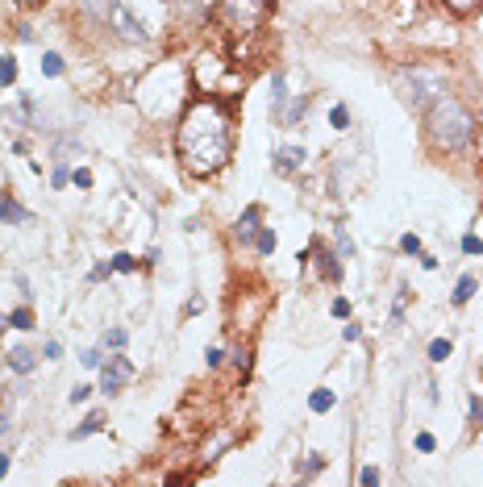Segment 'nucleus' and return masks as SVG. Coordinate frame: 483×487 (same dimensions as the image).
Segmentation results:
<instances>
[{
  "label": "nucleus",
  "mask_w": 483,
  "mask_h": 487,
  "mask_svg": "<svg viewBox=\"0 0 483 487\" xmlns=\"http://www.w3.org/2000/svg\"><path fill=\"white\" fill-rule=\"evenodd\" d=\"M175 150L192 175L221 171L234 154V113L213 96L188 104V113L179 117V129H175Z\"/></svg>",
  "instance_id": "1"
},
{
  "label": "nucleus",
  "mask_w": 483,
  "mask_h": 487,
  "mask_svg": "<svg viewBox=\"0 0 483 487\" xmlns=\"http://www.w3.org/2000/svg\"><path fill=\"white\" fill-rule=\"evenodd\" d=\"M425 129H429V142H434V146H442V150H463V146L475 138V117H471L455 96H438V100L429 104Z\"/></svg>",
  "instance_id": "2"
},
{
  "label": "nucleus",
  "mask_w": 483,
  "mask_h": 487,
  "mask_svg": "<svg viewBox=\"0 0 483 487\" xmlns=\"http://www.w3.org/2000/svg\"><path fill=\"white\" fill-rule=\"evenodd\" d=\"M267 13H271V0H217V25L234 38L259 33Z\"/></svg>",
  "instance_id": "3"
},
{
  "label": "nucleus",
  "mask_w": 483,
  "mask_h": 487,
  "mask_svg": "<svg viewBox=\"0 0 483 487\" xmlns=\"http://www.w3.org/2000/svg\"><path fill=\"white\" fill-rule=\"evenodd\" d=\"M400 79H404V100L409 104H434L438 96H442V79L434 75V71H425V67H409V71H400Z\"/></svg>",
  "instance_id": "4"
},
{
  "label": "nucleus",
  "mask_w": 483,
  "mask_h": 487,
  "mask_svg": "<svg viewBox=\"0 0 483 487\" xmlns=\"http://www.w3.org/2000/svg\"><path fill=\"white\" fill-rule=\"evenodd\" d=\"M129 379H133V367H129V358H121V354H117V358H108V367L100 371V392H108V396H113V392H121Z\"/></svg>",
  "instance_id": "5"
},
{
  "label": "nucleus",
  "mask_w": 483,
  "mask_h": 487,
  "mask_svg": "<svg viewBox=\"0 0 483 487\" xmlns=\"http://www.w3.org/2000/svg\"><path fill=\"white\" fill-rule=\"evenodd\" d=\"M304 158H309V154H304L300 146H284V150L275 154V171H279V175H292V171H300Z\"/></svg>",
  "instance_id": "6"
},
{
  "label": "nucleus",
  "mask_w": 483,
  "mask_h": 487,
  "mask_svg": "<svg viewBox=\"0 0 483 487\" xmlns=\"http://www.w3.org/2000/svg\"><path fill=\"white\" fill-rule=\"evenodd\" d=\"M0 221L4 225H29V208H21L13 196H0Z\"/></svg>",
  "instance_id": "7"
},
{
  "label": "nucleus",
  "mask_w": 483,
  "mask_h": 487,
  "mask_svg": "<svg viewBox=\"0 0 483 487\" xmlns=\"http://www.w3.org/2000/svg\"><path fill=\"white\" fill-rule=\"evenodd\" d=\"M271 113L284 125V113H288V79L284 75H275V83H271Z\"/></svg>",
  "instance_id": "8"
},
{
  "label": "nucleus",
  "mask_w": 483,
  "mask_h": 487,
  "mask_svg": "<svg viewBox=\"0 0 483 487\" xmlns=\"http://www.w3.org/2000/svg\"><path fill=\"white\" fill-rule=\"evenodd\" d=\"M113 21H117V33H121V38H129V42H142V38H146V29H138V25H133V17H129L121 4H117Z\"/></svg>",
  "instance_id": "9"
},
{
  "label": "nucleus",
  "mask_w": 483,
  "mask_h": 487,
  "mask_svg": "<svg viewBox=\"0 0 483 487\" xmlns=\"http://www.w3.org/2000/svg\"><path fill=\"white\" fill-rule=\"evenodd\" d=\"M8 367H13L17 375H29V371H33V350H29V346H13V350H8Z\"/></svg>",
  "instance_id": "10"
},
{
  "label": "nucleus",
  "mask_w": 483,
  "mask_h": 487,
  "mask_svg": "<svg viewBox=\"0 0 483 487\" xmlns=\"http://www.w3.org/2000/svg\"><path fill=\"white\" fill-rule=\"evenodd\" d=\"M259 217H263V208L259 204H250L246 213H242V221H238V238L246 242V238H254V229H259Z\"/></svg>",
  "instance_id": "11"
},
{
  "label": "nucleus",
  "mask_w": 483,
  "mask_h": 487,
  "mask_svg": "<svg viewBox=\"0 0 483 487\" xmlns=\"http://www.w3.org/2000/svg\"><path fill=\"white\" fill-rule=\"evenodd\" d=\"M313 254H317V267H321V275H325V279H342V267H338V258H334L329 250L313 246Z\"/></svg>",
  "instance_id": "12"
},
{
  "label": "nucleus",
  "mask_w": 483,
  "mask_h": 487,
  "mask_svg": "<svg viewBox=\"0 0 483 487\" xmlns=\"http://www.w3.org/2000/svg\"><path fill=\"white\" fill-rule=\"evenodd\" d=\"M79 8L96 21H108V13H117V0H79Z\"/></svg>",
  "instance_id": "13"
},
{
  "label": "nucleus",
  "mask_w": 483,
  "mask_h": 487,
  "mask_svg": "<svg viewBox=\"0 0 483 487\" xmlns=\"http://www.w3.org/2000/svg\"><path fill=\"white\" fill-rule=\"evenodd\" d=\"M309 408H313V413H329V408H334V392H329V388H317V392L309 396Z\"/></svg>",
  "instance_id": "14"
},
{
  "label": "nucleus",
  "mask_w": 483,
  "mask_h": 487,
  "mask_svg": "<svg viewBox=\"0 0 483 487\" xmlns=\"http://www.w3.org/2000/svg\"><path fill=\"white\" fill-rule=\"evenodd\" d=\"M471 296H475V279H471V275H463V279H459V288H455V304H467Z\"/></svg>",
  "instance_id": "15"
},
{
  "label": "nucleus",
  "mask_w": 483,
  "mask_h": 487,
  "mask_svg": "<svg viewBox=\"0 0 483 487\" xmlns=\"http://www.w3.org/2000/svg\"><path fill=\"white\" fill-rule=\"evenodd\" d=\"M13 79H17V58L4 54V58H0V88H8Z\"/></svg>",
  "instance_id": "16"
},
{
  "label": "nucleus",
  "mask_w": 483,
  "mask_h": 487,
  "mask_svg": "<svg viewBox=\"0 0 483 487\" xmlns=\"http://www.w3.org/2000/svg\"><path fill=\"white\" fill-rule=\"evenodd\" d=\"M329 125H334V129H346V125H350V108H346V104H334V108H329Z\"/></svg>",
  "instance_id": "17"
},
{
  "label": "nucleus",
  "mask_w": 483,
  "mask_h": 487,
  "mask_svg": "<svg viewBox=\"0 0 483 487\" xmlns=\"http://www.w3.org/2000/svg\"><path fill=\"white\" fill-rule=\"evenodd\" d=\"M8 325L13 329H33V313L29 308H17V313H8Z\"/></svg>",
  "instance_id": "18"
},
{
  "label": "nucleus",
  "mask_w": 483,
  "mask_h": 487,
  "mask_svg": "<svg viewBox=\"0 0 483 487\" xmlns=\"http://www.w3.org/2000/svg\"><path fill=\"white\" fill-rule=\"evenodd\" d=\"M96 429H104V417H100V413H92V417H88V421H83V425H79L71 438H88V434H96Z\"/></svg>",
  "instance_id": "19"
},
{
  "label": "nucleus",
  "mask_w": 483,
  "mask_h": 487,
  "mask_svg": "<svg viewBox=\"0 0 483 487\" xmlns=\"http://www.w3.org/2000/svg\"><path fill=\"white\" fill-rule=\"evenodd\" d=\"M450 350H455V346H450L446 338H438V342L429 346V358H434V363H446V358H450Z\"/></svg>",
  "instance_id": "20"
},
{
  "label": "nucleus",
  "mask_w": 483,
  "mask_h": 487,
  "mask_svg": "<svg viewBox=\"0 0 483 487\" xmlns=\"http://www.w3.org/2000/svg\"><path fill=\"white\" fill-rule=\"evenodd\" d=\"M42 71H46V75H63V58H58L54 50H50V54H42Z\"/></svg>",
  "instance_id": "21"
},
{
  "label": "nucleus",
  "mask_w": 483,
  "mask_h": 487,
  "mask_svg": "<svg viewBox=\"0 0 483 487\" xmlns=\"http://www.w3.org/2000/svg\"><path fill=\"white\" fill-rule=\"evenodd\" d=\"M400 250H404V254H421V238H417V233H404V238H400Z\"/></svg>",
  "instance_id": "22"
},
{
  "label": "nucleus",
  "mask_w": 483,
  "mask_h": 487,
  "mask_svg": "<svg viewBox=\"0 0 483 487\" xmlns=\"http://www.w3.org/2000/svg\"><path fill=\"white\" fill-rule=\"evenodd\" d=\"M113 267H117V271H133L138 258H133V254H113Z\"/></svg>",
  "instance_id": "23"
},
{
  "label": "nucleus",
  "mask_w": 483,
  "mask_h": 487,
  "mask_svg": "<svg viewBox=\"0 0 483 487\" xmlns=\"http://www.w3.org/2000/svg\"><path fill=\"white\" fill-rule=\"evenodd\" d=\"M104 346L121 350V346H125V329H108V333H104Z\"/></svg>",
  "instance_id": "24"
},
{
  "label": "nucleus",
  "mask_w": 483,
  "mask_h": 487,
  "mask_svg": "<svg viewBox=\"0 0 483 487\" xmlns=\"http://www.w3.org/2000/svg\"><path fill=\"white\" fill-rule=\"evenodd\" d=\"M446 4H450L455 13H475V8H480L483 0H446Z\"/></svg>",
  "instance_id": "25"
},
{
  "label": "nucleus",
  "mask_w": 483,
  "mask_h": 487,
  "mask_svg": "<svg viewBox=\"0 0 483 487\" xmlns=\"http://www.w3.org/2000/svg\"><path fill=\"white\" fill-rule=\"evenodd\" d=\"M463 250H467V254H483V238L467 233V238H463Z\"/></svg>",
  "instance_id": "26"
},
{
  "label": "nucleus",
  "mask_w": 483,
  "mask_h": 487,
  "mask_svg": "<svg viewBox=\"0 0 483 487\" xmlns=\"http://www.w3.org/2000/svg\"><path fill=\"white\" fill-rule=\"evenodd\" d=\"M259 250H263V254H271V250H275V233H271V229H263V233H259Z\"/></svg>",
  "instance_id": "27"
},
{
  "label": "nucleus",
  "mask_w": 483,
  "mask_h": 487,
  "mask_svg": "<svg viewBox=\"0 0 483 487\" xmlns=\"http://www.w3.org/2000/svg\"><path fill=\"white\" fill-rule=\"evenodd\" d=\"M338 250H342V258H350L354 254V246H350V238H346V229L338 225Z\"/></svg>",
  "instance_id": "28"
},
{
  "label": "nucleus",
  "mask_w": 483,
  "mask_h": 487,
  "mask_svg": "<svg viewBox=\"0 0 483 487\" xmlns=\"http://www.w3.org/2000/svg\"><path fill=\"white\" fill-rule=\"evenodd\" d=\"M434 446H438L434 434H417V450H421V454H434Z\"/></svg>",
  "instance_id": "29"
},
{
  "label": "nucleus",
  "mask_w": 483,
  "mask_h": 487,
  "mask_svg": "<svg viewBox=\"0 0 483 487\" xmlns=\"http://www.w3.org/2000/svg\"><path fill=\"white\" fill-rule=\"evenodd\" d=\"M309 459H313V463H304V467H300V475H317V471L325 467V463H321V454H309Z\"/></svg>",
  "instance_id": "30"
},
{
  "label": "nucleus",
  "mask_w": 483,
  "mask_h": 487,
  "mask_svg": "<svg viewBox=\"0 0 483 487\" xmlns=\"http://www.w3.org/2000/svg\"><path fill=\"white\" fill-rule=\"evenodd\" d=\"M467 408H471V421H480V425H483V400H480V396H471V400H467Z\"/></svg>",
  "instance_id": "31"
},
{
  "label": "nucleus",
  "mask_w": 483,
  "mask_h": 487,
  "mask_svg": "<svg viewBox=\"0 0 483 487\" xmlns=\"http://www.w3.org/2000/svg\"><path fill=\"white\" fill-rule=\"evenodd\" d=\"M359 484H363V487H375V484H379V471H375V467H367V471L359 475Z\"/></svg>",
  "instance_id": "32"
},
{
  "label": "nucleus",
  "mask_w": 483,
  "mask_h": 487,
  "mask_svg": "<svg viewBox=\"0 0 483 487\" xmlns=\"http://www.w3.org/2000/svg\"><path fill=\"white\" fill-rule=\"evenodd\" d=\"M71 179H75V188H92V171H83V167H79Z\"/></svg>",
  "instance_id": "33"
},
{
  "label": "nucleus",
  "mask_w": 483,
  "mask_h": 487,
  "mask_svg": "<svg viewBox=\"0 0 483 487\" xmlns=\"http://www.w3.org/2000/svg\"><path fill=\"white\" fill-rule=\"evenodd\" d=\"M79 363H83V367H88V371H96V367H100V350H88V354H83V358H79Z\"/></svg>",
  "instance_id": "34"
},
{
  "label": "nucleus",
  "mask_w": 483,
  "mask_h": 487,
  "mask_svg": "<svg viewBox=\"0 0 483 487\" xmlns=\"http://www.w3.org/2000/svg\"><path fill=\"white\" fill-rule=\"evenodd\" d=\"M334 317H350V300H334Z\"/></svg>",
  "instance_id": "35"
},
{
  "label": "nucleus",
  "mask_w": 483,
  "mask_h": 487,
  "mask_svg": "<svg viewBox=\"0 0 483 487\" xmlns=\"http://www.w3.org/2000/svg\"><path fill=\"white\" fill-rule=\"evenodd\" d=\"M88 392H92V388H75V392H71V404H83V400H88Z\"/></svg>",
  "instance_id": "36"
},
{
  "label": "nucleus",
  "mask_w": 483,
  "mask_h": 487,
  "mask_svg": "<svg viewBox=\"0 0 483 487\" xmlns=\"http://www.w3.org/2000/svg\"><path fill=\"white\" fill-rule=\"evenodd\" d=\"M8 475V454H0V479Z\"/></svg>",
  "instance_id": "37"
},
{
  "label": "nucleus",
  "mask_w": 483,
  "mask_h": 487,
  "mask_svg": "<svg viewBox=\"0 0 483 487\" xmlns=\"http://www.w3.org/2000/svg\"><path fill=\"white\" fill-rule=\"evenodd\" d=\"M4 429H8V417H4V413H0V434H4Z\"/></svg>",
  "instance_id": "38"
},
{
  "label": "nucleus",
  "mask_w": 483,
  "mask_h": 487,
  "mask_svg": "<svg viewBox=\"0 0 483 487\" xmlns=\"http://www.w3.org/2000/svg\"><path fill=\"white\" fill-rule=\"evenodd\" d=\"M17 4H38V0H17Z\"/></svg>",
  "instance_id": "39"
},
{
  "label": "nucleus",
  "mask_w": 483,
  "mask_h": 487,
  "mask_svg": "<svg viewBox=\"0 0 483 487\" xmlns=\"http://www.w3.org/2000/svg\"><path fill=\"white\" fill-rule=\"evenodd\" d=\"M4 325H8V321H4V317H0V329H4Z\"/></svg>",
  "instance_id": "40"
},
{
  "label": "nucleus",
  "mask_w": 483,
  "mask_h": 487,
  "mask_svg": "<svg viewBox=\"0 0 483 487\" xmlns=\"http://www.w3.org/2000/svg\"><path fill=\"white\" fill-rule=\"evenodd\" d=\"M480 146H483V129H480Z\"/></svg>",
  "instance_id": "41"
}]
</instances>
